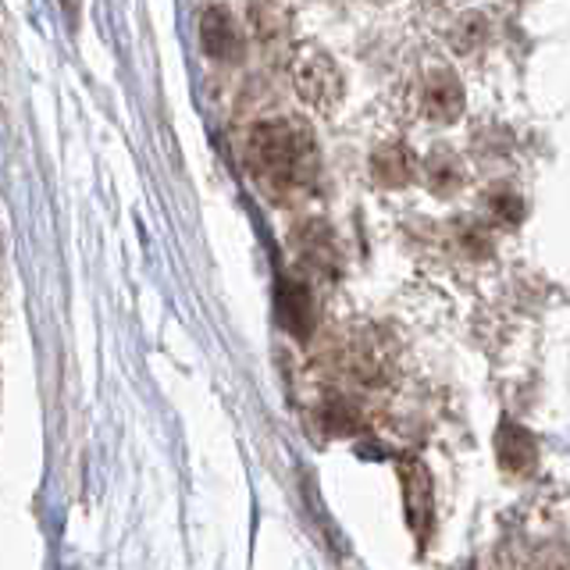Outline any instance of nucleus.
<instances>
[{
    "mask_svg": "<svg viewBox=\"0 0 570 570\" xmlns=\"http://www.w3.org/2000/svg\"><path fill=\"white\" fill-rule=\"evenodd\" d=\"M246 165L257 183L285 196L303 189L314 178L311 136L296 121H261L246 139Z\"/></svg>",
    "mask_w": 570,
    "mask_h": 570,
    "instance_id": "nucleus-1",
    "label": "nucleus"
},
{
    "mask_svg": "<svg viewBox=\"0 0 570 570\" xmlns=\"http://www.w3.org/2000/svg\"><path fill=\"white\" fill-rule=\"evenodd\" d=\"M325 421H328L332 432H353V428H356L353 406H350V403H343V400H332V403L325 406Z\"/></svg>",
    "mask_w": 570,
    "mask_h": 570,
    "instance_id": "nucleus-9",
    "label": "nucleus"
},
{
    "mask_svg": "<svg viewBox=\"0 0 570 570\" xmlns=\"http://www.w3.org/2000/svg\"><path fill=\"white\" fill-rule=\"evenodd\" d=\"M400 478H403V492H406V517L410 528L424 542L428 531H432V481H428L424 463L414 456L400 460Z\"/></svg>",
    "mask_w": 570,
    "mask_h": 570,
    "instance_id": "nucleus-3",
    "label": "nucleus"
},
{
    "mask_svg": "<svg viewBox=\"0 0 570 570\" xmlns=\"http://www.w3.org/2000/svg\"><path fill=\"white\" fill-rule=\"evenodd\" d=\"M463 107V94L453 76H432L424 86V111L435 121H453Z\"/></svg>",
    "mask_w": 570,
    "mask_h": 570,
    "instance_id": "nucleus-6",
    "label": "nucleus"
},
{
    "mask_svg": "<svg viewBox=\"0 0 570 570\" xmlns=\"http://www.w3.org/2000/svg\"><path fill=\"white\" fill-rule=\"evenodd\" d=\"M278 311H282V321L293 332L303 335L311 328V299H307V289H303V285H282Z\"/></svg>",
    "mask_w": 570,
    "mask_h": 570,
    "instance_id": "nucleus-7",
    "label": "nucleus"
},
{
    "mask_svg": "<svg viewBox=\"0 0 570 570\" xmlns=\"http://www.w3.org/2000/svg\"><path fill=\"white\" fill-rule=\"evenodd\" d=\"M374 175H379L382 183H389V186L406 183V178H410V160H406V154L400 147L382 150L379 157H374Z\"/></svg>",
    "mask_w": 570,
    "mask_h": 570,
    "instance_id": "nucleus-8",
    "label": "nucleus"
},
{
    "mask_svg": "<svg viewBox=\"0 0 570 570\" xmlns=\"http://www.w3.org/2000/svg\"><path fill=\"white\" fill-rule=\"evenodd\" d=\"M293 76H296V89L299 97L314 104V107H332L338 100V71L335 65L317 50H299L296 53V65H293Z\"/></svg>",
    "mask_w": 570,
    "mask_h": 570,
    "instance_id": "nucleus-2",
    "label": "nucleus"
},
{
    "mask_svg": "<svg viewBox=\"0 0 570 570\" xmlns=\"http://www.w3.org/2000/svg\"><path fill=\"white\" fill-rule=\"evenodd\" d=\"M200 36H204V50L210 53V58H232V53L239 50L236 26H232V18H228L225 8H207L204 11Z\"/></svg>",
    "mask_w": 570,
    "mask_h": 570,
    "instance_id": "nucleus-5",
    "label": "nucleus"
},
{
    "mask_svg": "<svg viewBox=\"0 0 570 570\" xmlns=\"http://www.w3.org/2000/svg\"><path fill=\"white\" fill-rule=\"evenodd\" d=\"M495 445H499V463L513 474L528 471L534 463V439L524 432L521 424L503 421V428H499V435H495Z\"/></svg>",
    "mask_w": 570,
    "mask_h": 570,
    "instance_id": "nucleus-4",
    "label": "nucleus"
}]
</instances>
